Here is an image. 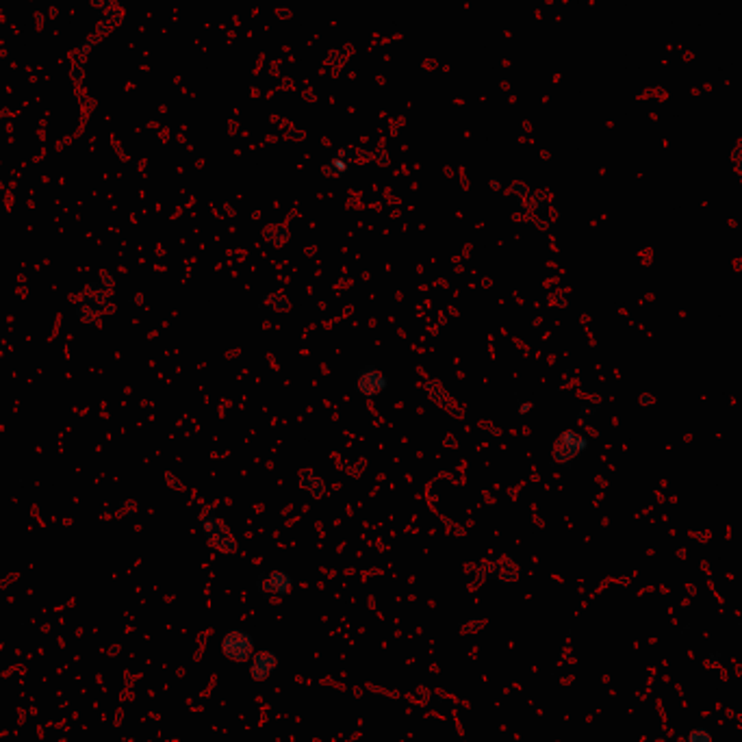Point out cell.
Instances as JSON below:
<instances>
[{"mask_svg": "<svg viewBox=\"0 0 742 742\" xmlns=\"http://www.w3.org/2000/svg\"><path fill=\"white\" fill-rule=\"evenodd\" d=\"M256 651L254 634L243 627H228L220 639V654L226 662L245 666Z\"/></svg>", "mask_w": 742, "mask_h": 742, "instance_id": "1", "label": "cell"}, {"mask_svg": "<svg viewBox=\"0 0 742 742\" xmlns=\"http://www.w3.org/2000/svg\"><path fill=\"white\" fill-rule=\"evenodd\" d=\"M295 579L289 571L285 569H272L263 571L256 577V593L265 601H283L291 595Z\"/></svg>", "mask_w": 742, "mask_h": 742, "instance_id": "2", "label": "cell"}, {"mask_svg": "<svg viewBox=\"0 0 742 742\" xmlns=\"http://www.w3.org/2000/svg\"><path fill=\"white\" fill-rule=\"evenodd\" d=\"M589 449V437H584L577 430H564L556 437L554 447H552V458L554 462L569 467L575 462L581 454Z\"/></svg>", "mask_w": 742, "mask_h": 742, "instance_id": "3", "label": "cell"}, {"mask_svg": "<svg viewBox=\"0 0 742 742\" xmlns=\"http://www.w3.org/2000/svg\"><path fill=\"white\" fill-rule=\"evenodd\" d=\"M245 666H248L250 679L254 683H263V681L272 679L278 673V669H280V654L276 649H268V647L256 649Z\"/></svg>", "mask_w": 742, "mask_h": 742, "instance_id": "4", "label": "cell"}, {"mask_svg": "<svg viewBox=\"0 0 742 742\" xmlns=\"http://www.w3.org/2000/svg\"><path fill=\"white\" fill-rule=\"evenodd\" d=\"M387 387H389V378L374 365H367L356 378V391L367 402H374L378 395H382L387 391Z\"/></svg>", "mask_w": 742, "mask_h": 742, "instance_id": "5", "label": "cell"}, {"mask_svg": "<svg viewBox=\"0 0 742 742\" xmlns=\"http://www.w3.org/2000/svg\"><path fill=\"white\" fill-rule=\"evenodd\" d=\"M202 532L208 541V545L218 549V552H235V537L230 534V529L218 519V517H206L202 521Z\"/></svg>", "mask_w": 742, "mask_h": 742, "instance_id": "6", "label": "cell"}, {"mask_svg": "<svg viewBox=\"0 0 742 742\" xmlns=\"http://www.w3.org/2000/svg\"><path fill=\"white\" fill-rule=\"evenodd\" d=\"M683 742H714V736L708 729H695L686 733Z\"/></svg>", "mask_w": 742, "mask_h": 742, "instance_id": "7", "label": "cell"}, {"mask_svg": "<svg viewBox=\"0 0 742 742\" xmlns=\"http://www.w3.org/2000/svg\"><path fill=\"white\" fill-rule=\"evenodd\" d=\"M733 168H736V172L742 176V141H738V143L733 146Z\"/></svg>", "mask_w": 742, "mask_h": 742, "instance_id": "8", "label": "cell"}, {"mask_svg": "<svg viewBox=\"0 0 742 742\" xmlns=\"http://www.w3.org/2000/svg\"><path fill=\"white\" fill-rule=\"evenodd\" d=\"M519 406H521V408H519V415H525V412H532V410H534V402H521Z\"/></svg>", "mask_w": 742, "mask_h": 742, "instance_id": "9", "label": "cell"}, {"mask_svg": "<svg viewBox=\"0 0 742 742\" xmlns=\"http://www.w3.org/2000/svg\"><path fill=\"white\" fill-rule=\"evenodd\" d=\"M639 402H641V406H645V408H647V406H651V404L656 402V397L645 393V395H641V397H639Z\"/></svg>", "mask_w": 742, "mask_h": 742, "instance_id": "10", "label": "cell"}, {"mask_svg": "<svg viewBox=\"0 0 742 742\" xmlns=\"http://www.w3.org/2000/svg\"><path fill=\"white\" fill-rule=\"evenodd\" d=\"M35 20H37V29H41V26H44V16H41V14H37V16H35Z\"/></svg>", "mask_w": 742, "mask_h": 742, "instance_id": "11", "label": "cell"}, {"mask_svg": "<svg viewBox=\"0 0 742 742\" xmlns=\"http://www.w3.org/2000/svg\"><path fill=\"white\" fill-rule=\"evenodd\" d=\"M131 742H146V740H131Z\"/></svg>", "mask_w": 742, "mask_h": 742, "instance_id": "12", "label": "cell"}]
</instances>
